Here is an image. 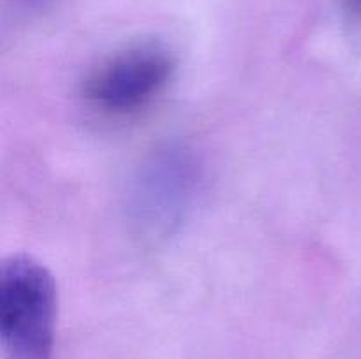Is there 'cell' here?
<instances>
[{
	"label": "cell",
	"instance_id": "7a4b0ae2",
	"mask_svg": "<svg viewBox=\"0 0 361 359\" xmlns=\"http://www.w3.org/2000/svg\"><path fill=\"white\" fill-rule=\"evenodd\" d=\"M59 292L51 271L27 253L0 264V341L7 359H53Z\"/></svg>",
	"mask_w": 361,
	"mask_h": 359
},
{
	"label": "cell",
	"instance_id": "277c9868",
	"mask_svg": "<svg viewBox=\"0 0 361 359\" xmlns=\"http://www.w3.org/2000/svg\"><path fill=\"white\" fill-rule=\"evenodd\" d=\"M20 2L23 4L25 7H28V9L41 11V9H44L48 4H51V0H20Z\"/></svg>",
	"mask_w": 361,
	"mask_h": 359
},
{
	"label": "cell",
	"instance_id": "5b68a950",
	"mask_svg": "<svg viewBox=\"0 0 361 359\" xmlns=\"http://www.w3.org/2000/svg\"><path fill=\"white\" fill-rule=\"evenodd\" d=\"M353 2H355V6L358 7V9L361 11V0H353Z\"/></svg>",
	"mask_w": 361,
	"mask_h": 359
},
{
	"label": "cell",
	"instance_id": "3957f363",
	"mask_svg": "<svg viewBox=\"0 0 361 359\" xmlns=\"http://www.w3.org/2000/svg\"><path fill=\"white\" fill-rule=\"evenodd\" d=\"M176 65L175 53L164 42H136L99 63L85 80L83 95L104 115H134L164 94Z\"/></svg>",
	"mask_w": 361,
	"mask_h": 359
},
{
	"label": "cell",
	"instance_id": "6da1fadb",
	"mask_svg": "<svg viewBox=\"0 0 361 359\" xmlns=\"http://www.w3.org/2000/svg\"><path fill=\"white\" fill-rule=\"evenodd\" d=\"M204 168L190 144L166 141L152 148L130 176L127 220L137 236L161 241L192 213L203 189Z\"/></svg>",
	"mask_w": 361,
	"mask_h": 359
}]
</instances>
